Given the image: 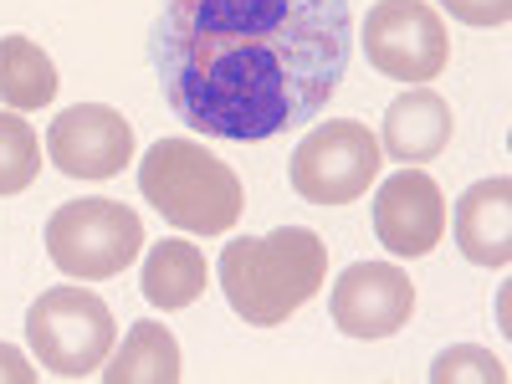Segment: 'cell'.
Here are the masks:
<instances>
[{"instance_id":"4fadbf2b","label":"cell","mask_w":512,"mask_h":384,"mask_svg":"<svg viewBox=\"0 0 512 384\" xmlns=\"http://www.w3.org/2000/svg\"><path fill=\"white\" fill-rule=\"evenodd\" d=\"M108 384H175L180 379V344L164 323H134L123 349L108 354V369H98Z\"/></svg>"},{"instance_id":"ac0fdd59","label":"cell","mask_w":512,"mask_h":384,"mask_svg":"<svg viewBox=\"0 0 512 384\" xmlns=\"http://www.w3.org/2000/svg\"><path fill=\"white\" fill-rule=\"evenodd\" d=\"M441 6L466 26H507L512 16V0H441Z\"/></svg>"},{"instance_id":"d6986e66","label":"cell","mask_w":512,"mask_h":384,"mask_svg":"<svg viewBox=\"0 0 512 384\" xmlns=\"http://www.w3.org/2000/svg\"><path fill=\"white\" fill-rule=\"evenodd\" d=\"M0 384H36V369H31L26 354L11 349V344H0Z\"/></svg>"},{"instance_id":"2e32d148","label":"cell","mask_w":512,"mask_h":384,"mask_svg":"<svg viewBox=\"0 0 512 384\" xmlns=\"http://www.w3.org/2000/svg\"><path fill=\"white\" fill-rule=\"evenodd\" d=\"M41 175L36 128L21 113H0V195H21Z\"/></svg>"},{"instance_id":"e0dca14e","label":"cell","mask_w":512,"mask_h":384,"mask_svg":"<svg viewBox=\"0 0 512 384\" xmlns=\"http://www.w3.org/2000/svg\"><path fill=\"white\" fill-rule=\"evenodd\" d=\"M431 379L436 384H456V379H482V384H502L507 369L502 359H492L487 349H472V344H461V349H446L436 364H431Z\"/></svg>"},{"instance_id":"5b68a950","label":"cell","mask_w":512,"mask_h":384,"mask_svg":"<svg viewBox=\"0 0 512 384\" xmlns=\"http://www.w3.org/2000/svg\"><path fill=\"white\" fill-rule=\"evenodd\" d=\"M144 246V221L123 200H67L47 221V256L77 282L118 277Z\"/></svg>"},{"instance_id":"6da1fadb","label":"cell","mask_w":512,"mask_h":384,"mask_svg":"<svg viewBox=\"0 0 512 384\" xmlns=\"http://www.w3.org/2000/svg\"><path fill=\"white\" fill-rule=\"evenodd\" d=\"M349 52V0H164L149 31L169 113L231 144L313 123L344 82Z\"/></svg>"},{"instance_id":"5bb4252c","label":"cell","mask_w":512,"mask_h":384,"mask_svg":"<svg viewBox=\"0 0 512 384\" xmlns=\"http://www.w3.org/2000/svg\"><path fill=\"white\" fill-rule=\"evenodd\" d=\"M205 292V256L200 246L180 241V236H169L149 251V262H144V297L154 308L164 313H180L190 308L195 297Z\"/></svg>"},{"instance_id":"3957f363","label":"cell","mask_w":512,"mask_h":384,"mask_svg":"<svg viewBox=\"0 0 512 384\" xmlns=\"http://www.w3.org/2000/svg\"><path fill=\"white\" fill-rule=\"evenodd\" d=\"M139 190L169 226L195 236L231 231L246 205L236 169L195 139H159L139 164Z\"/></svg>"},{"instance_id":"ba28073f","label":"cell","mask_w":512,"mask_h":384,"mask_svg":"<svg viewBox=\"0 0 512 384\" xmlns=\"http://www.w3.org/2000/svg\"><path fill=\"white\" fill-rule=\"evenodd\" d=\"M47 154L72 180H113L134 159V128L108 103H77L47 128Z\"/></svg>"},{"instance_id":"8fae6325","label":"cell","mask_w":512,"mask_h":384,"mask_svg":"<svg viewBox=\"0 0 512 384\" xmlns=\"http://www.w3.org/2000/svg\"><path fill=\"white\" fill-rule=\"evenodd\" d=\"M456 246L477 267L512 262V180L507 175L477 180L456 200Z\"/></svg>"},{"instance_id":"9a60e30c","label":"cell","mask_w":512,"mask_h":384,"mask_svg":"<svg viewBox=\"0 0 512 384\" xmlns=\"http://www.w3.org/2000/svg\"><path fill=\"white\" fill-rule=\"evenodd\" d=\"M52 98H57L52 57L26 36H0V103L31 113V108H47Z\"/></svg>"},{"instance_id":"52a82bcc","label":"cell","mask_w":512,"mask_h":384,"mask_svg":"<svg viewBox=\"0 0 512 384\" xmlns=\"http://www.w3.org/2000/svg\"><path fill=\"white\" fill-rule=\"evenodd\" d=\"M364 52L374 72L395 82H436L446 72L451 41L425 0H379L364 16Z\"/></svg>"},{"instance_id":"7c38bea8","label":"cell","mask_w":512,"mask_h":384,"mask_svg":"<svg viewBox=\"0 0 512 384\" xmlns=\"http://www.w3.org/2000/svg\"><path fill=\"white\" fill-rule=\"evenodd\" d=\"M451 144V103L436 88H410L384 108V154L400 164H425Z\"/></svg>"},{"instance_id":"7a4b0ae2","label":"cell","mask_w":512,"mask_h":384,"mask_svg":"<svg viewBox=\"0 0 512 384\" xmlns=\"http://www.w3.org/2000/svg\"><path fill=\"white\" fill-rule=\"evenodd\" d=\"M221 292L251 328H277L313 303L328 277V246L308 226H282L272 236H241L216 262Z\"/></svg>"},{"instance_id":"9c48e42d","label":"cell","mask_w":512,"mask_h":384,"mask_svg":"<svg viewBox=\"0 0 512 384\" xmlns=\"http://www.w3.org/2000/svg\"><path fill=\"white\" fill-rule=\"evenodd\" d=\"M333 323L349 338H390L415 313V282L390 262H354L333 282Z\"/></svg>"},{"instance_id":"277c9868","label":"cell","mask_w":512,"mask_h":384,"mask_svg":"<svg viewBox=\"0 0 512 384\" xmlns=\"http://www.w3.org/2000/svg\"><path fill=\"white\" fill-rule=\"evenodd\" d=\"M26 338L41 369L62 379H88L113 354V313L88 287H47L26 313Z\"/></svg>"},{"instance_id":"30bf717a","label":"cell","mask_w":512,"mask_h":384,"mask_svg":"<svg viewBox=\"0 0 512 384\" xmlns=\"http://www.w3.org/2000/svg\"><path fill=\"white\" fill-rule=\"evenodd\" d=\"M374 236L390 256H431L446 236V195L425 169H400L374 195Z\"/></svg>"},{"instance_id":"8992f818","label":"cell","mask_w":512,"mask_h":384,"mask_svg":"<svg viewBox=\"0 0 512 384\" xmlns=\"http://www.w3.org/2000/svg\"><path fill=\"white\" fill-rule=\"evenodd\" d=\"M379 175V139L359 118H328L292 154V190L308 205H349Z\"/></svg>"}]
</instances>
